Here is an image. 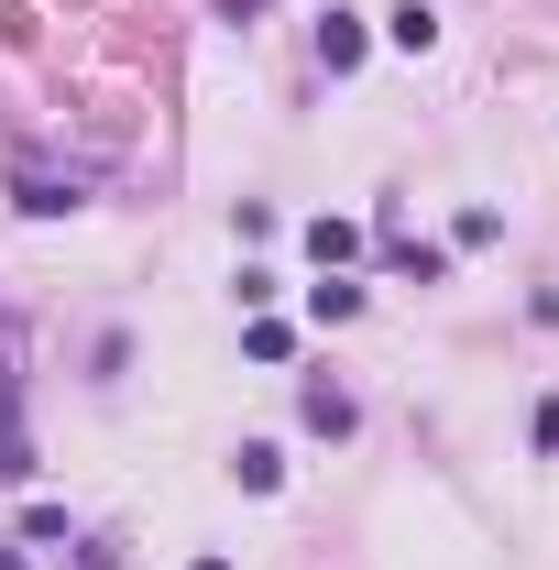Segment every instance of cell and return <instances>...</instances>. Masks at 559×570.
Instances as JSON below:
<instances>
[{
    "label": "cell",
    "instance_id": "9c48e42d",
    "mask_svg": "<svg viewBox=\"0 0 559 570\" xmlns=\"http://www.w3.org/2000/svg\"><path fill=\"white\" fill-rule=\"evenodd\" d=\"M198 570H219V560H198Z\"/></svg>",
    "mask_w": 559,
    "mask_h": 570
},
{
    "label": "cell",
    "instance_id": "7a4b0ae2",
    "mask_svg": "<svg viewBox=\"0 0 559 570\" xmlns=\"http://www.w3.org/2000/svg\"><path fill=\"white\" fill-rule=\"evenodd\" d=\"M11 187H22V209H33V219H67L77 209V176H45V165H22Z\"/></svg>",
    "mask_w": 559,
    "mask_h": 570
},
{
    "label": "cell",
    "instance_id": "277c9868",
    "mask_svg": "<svg viewBox=\"0 0 559 570\" xmlns=\"http://www.w3.org/2000/svg\"><path fill=\"white\" fill-rule=\"evenodd\" d=\"M318 56H330V77L362 67V22H351V11H330V22H318Z\"/></svg>",
    "mask_w": 559,
    "mask_h": 570
},
{
    "label": "cell",
    "instance_id": "3957f363",
    "mask_svg": "<svg viewBox=\"0 0 559 570\" xmlns=\"http://www.w3.org/2000/svg\"><path fill=\"white\" fill-rule=\"evenodd\" d=\"M384 45L428 56V45H439V11H428V0H395V11H384Z\"/></svg>",
    "mask_w": 559,
    "mask_h": 570
},
{
    "label": "cell",
    "instance_id": "6da1fadb",
    "mask_svg": "<svg viewBox=\"0 0 559 570\" xmlns=\"http://www.w3.org/2000/svg\"><path fill=\"white\" fill-rule=\"evenodd\" d=\"M33 439H22V395H11V362H0V483H33Z\"/></svg>",
    "mask_w": 559,
    "mask_h": 570
},
{
    "label": "cell",
    "instance_id": "8992f818",
    "mask_svg": "<svg viewBox=\"0 0 559 570\" xmlns=\"http://www.w3.org/2000/svg\"><path fill=\"white\" fill-rule=\"evenodd\" d=\"M231 472H242V494H275V483H285V450H264V439H253Z\"/></svg>",
    "mask_w": 559,
    "mask_h": 570
},
{
    "label": "cell",
    "instance_id": "52a82bcc",
    "mask_svg": "<svg viewBox=\"0 0 559 570\" xmlns=\"http://www.w3.org/2000/svg\"><path fill=\"white\" fill-rule=\"evenodd\" d=\"M395 275H418V285H439V275H450V253H439V242H395Z\"/></svg>",
    "mask_w": 559,
    "mask_h": 570
},
{
    "label": "cell",
    "instance_id": "5b68a950",
    "mask_svg": "<svg viewBox=\"0 0 559 570\" xmlns=\"http://www.w3.org/2000/svg\"><path fill=\"white\" fill-rule=\"evenodd\" d=\"M351 417H362V406H351L341 384H307V428H318V439H341Z\"/></svg>",
    "mask_w": 559,
    "mask_h": 570
},
{
    "label": "cell",
    "instance_id": "ba28073f",
    "mask_svg": "<svg viewBox=\"0 0 559 570\" xmlns=\"http://www.w3.org/2000/svg\"><path fill=\"white\" fill-rule=\"evenodd\" d=\"M538 450H559V395H549V406H538Z\"/></svg>",
    "mask_w": 559,
    "mask_h": 570
}]
</instances>
